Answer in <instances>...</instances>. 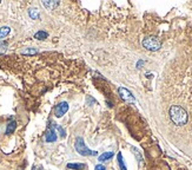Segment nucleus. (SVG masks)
<instances>
[{"label":"nucleus","instance_id":"10","mask_svg":"<svg viewBox=\"0 0 192 170\" xmlns=\"http://www.w3.org/2000/svg\"><path fill=\"white\" fill-rule=\"evenodd\" d=\"M15 128H17V123H15V121H12L10 123L7 124V128H6V135H11L14 132Z\"/></svg>","mask_w":192,"mask_h":170},{"label":"nucleus","instance_id":"16","mask_svg":"<svg viewBox=\"0 0 192 170\" xmlns=\"http://www.w3.org/2000/svg\"><path fill=\"white\" fill-rule=\"evenodd\" d=\"M54 128H57V130L60 132V136L61 138H65L66 137V132H65V129H63V126H60V125H57L56 123H54Z\"/></svg>","mask_w":192,"mask_h":170},{"label":"nucleus","instance_id":"13","mask_svg":"<svg viewBox=\"0 0 192 170\" xmlns=\"http://www.w3.org/2000/svg\"><path fill=\"white\" fill-rule=\"evenodd\" d=\"M28 14H30V17L33 19V20H38L39 19V11L37 10V8H30V11H28Z\"/></svg>","mask_w":192,"mask_h":170},{"label":"nucleus","instance_id":"2","mask_svg":"<svg viewBox=\"0 0 192 170\" xmlns=\"http://www.w3.org/2000/svg\"><path fill=\"white\" fill-rule=\"evenodd\" d=\"M74 148H76L77 152L81 156H98V151L88 149L86 147L83 137H77L76 141H74Z\"/></svg>","mask_w":192,"mask_h":170},{"label":"nucleus","instance_id":"9","mask_svg":"<svg viewBox=\"0 0 192 170\" xmlns=\"http://www.w3.org/2000/svg\"><path fill=\"white\" fill-rule=\"evenodd\" d=\"M67 167V169H73V170H81L84 169L86 165L83 164V163H68V164L66 165Z\"/></svg>","mask_w":192,"mask_h":170},{"label":"nucleus","instance_id":"15","mask_svg":"<svg viewBox=\"0 0 192 170\" xmlns=\"http://www.w3.org/2000/svg\"><path fill=\"white\" fill-rule=\"evenodd\" d=\"M117 158H118V164H119V168H120V170H127L126 169V165H125V163H124V160H123V155H121V152H119V154H118Z\"/></svg>","mask_w":192,"mask_h":170},{"label":"nucleus","instance_id":"19","mask_svg":"<svg viewBox=\"0 0 192 170\" xmlns=\"http://www.w3.org/2000/svg\"><path fill=\"white\" fill-rule=\"evenodd\" d=\"M94 170H106V168H105V165L103 164H97L94 167Z\"/></svg>","mask_w":192,"mask_h":170},{"label":"nucleus","instance_id":"14","mask_svg":"<svg viewBox=\"0 0 192 170\" xmlns=\"http://www.w3.org/2000/svg\"><path fill=\"white\" fill-rule=\"evenodd\" d=\"M10 32H11V28L8 27V26H4V27H1V28H0V39L5 38Z\"/></svg>","mask_w":192,"mask_h":170},{"label":"nucleus","instance_id":"11","mask_svg":"<svg viewBox=\"0 0 192 170\" xmlns=\"http://www.w3.org/2000/svg\"><path fill=\"white\" fill-rule=\"evenodd\" d=\"M37 53H38V50L33 49V47H28V49H25V50L21 51V54H25V56H33Z\"/></svg>","mask_w":192,"mask_h":170},{"label":"nucleus","instance_id":"17","mask_svg":"<svg viewBox=\"0 0 192 170\" xmlns=\"http://www.w3.org/2000/svg\"><path fill=\"white\" fill-rule=\"evenodd\" d=\"M6 50H7V43H0V54H3V53H5Z\"/></svg>","mask_w":192,"mask_h":170},{"label":"nucleus","instance_id":"1","mask_svg":"<svg viewBox=\"0 0 192 170\" xmlns=\"http://www.w3.org/2000/svg\"><path fill=\"white\" fill-rule=\"evenodd\" d=\"M169 115H170V118L173 123L178 125V126H182V125H185L187 122V112L179 105H172L170 108V111H169Z\"/></svg>","mask_w":192,"mask_h":170},{"label":"nucleus","instance_id":"20","mask_svg":"<svg viewBox=\"0 0 192 170\" xmlns=\"http://www.w3.org/2000/svg\"><path fill=\"white\" fill-rule=\"evenodd\" d=\"M31 170H43V167L41 165H33Z\"/></svg>","mask_w":192,"mask_h":170},{"label":"nucleus","instance_id":"12","mask_svg":"<svg viewBox=\"0 0 192 170\" xmlns=\"http://www.w3.org/2000/svg\"><path fill=\"white\" fill-rule=\"evenodd\" d=\"M48 37V33L46 31H38L34 34V38L36 39H38V40H44V39H46Z\"/></svg>","mask_w":192,"mask_h":170},{"label":"nucleus","instance_id":"4","mask_svg":"<svg viewBox=\"0 0 192 170\" xmlns=\"http://www.w3.org/2000/svg\"><path fill=\"white\" fill-rule=\"evenodd\" d=\"M118 92H119L120 97L123 98L125 102H129V103H134V102H136V99H134V96H133L131 91H129L127 89L119 88V89H118Z\"/></svg>","mask_w":192,"mask_h":170},{"label":"nucleus","instance_id":"5","mask_svg":"<svg viewBox=\"0 0 192 170\" xmlns=\"http://www.w3.org/2000/svg\"><path fill=\"white\" fill-rule=\"evenodd\" d=\"M58 139V136H57V132L54 130V126H53V123H51V125L48 126V129L46 131L45 134V141L47 143H53Z\"/></svg>","mask_w":192,"mask_h":170},{"label":"nucleus","instance_id":"3","mask_svg":"<svg viewBox=\"0 0 192 170\" xmlns=\"http://www.w3.org/2000/svg\"><path fill=\"white\" fill-rule=\"evenodd\" d=\"M143 46L149 51H158L162 46V43L157 37H146L143 40Z\"/></svg>","mask_w":192,"mask_h":170},{"label":"nucleus","instance_id":"18","mask_svg":"<svg viewBox=\"0 0 192 170\" xmlns=\"http://www.w3.org/2000/svg\"><path fill=\"white\" fill-rule=\"evenodd\" d=\"M132 151H134V155L137 156V158L139 160V162H142L143 161V158H142V156H140V154H139V151L136 149V148H132Z\"/></svg>","mask_w":192,"mask_h":170},{"label":"nucleus","instance_id":"8","mask_svg":"<svg viewBox=\"0 0 192 170\" xmlns=\"http://www.w3.org/2000/svg\"><path fill=\"white\" fill-rule=\"evenodd\" d=\"M113 156H114V152H113V151H107V152H104V154H101L100 156H98V161H99V162H106V161L111 160Z\"/></svg>","mask_w":192,"mask_h":170},{"label":"nucleus","instance_id":"7","mask_svg":"<svg viewBox=\"0 0 192 170\" xmlns=\"http://www.w3.org/2000/svg\"><path fill=\"white\" fill-rule=\"evenodd\" d=\"M59 1L58 0H44L43 1V5H44V7H46L47 10H54L57 6H59Z\"/></svg>","mask_w":192,"mask_h":170},{"label":"nucleus","instance_id":"6","mask_svg":"<svg viewBox=\"0 0 192 170\" xmlns=\"http://www.w3.org/2000/svg\"><path fill=\"white\" fill-rule=\"evenodd\" d=\"M67 111H68V104L66 103V102H61L58 105H56V108H54L56 117H63Z\"/></svg>","mask_w":192,"mask_h":170},{"label":"nucleus","instance_id":"21","mask_svg":"<svg viewBox=\"0 0 192 170\" xmlns=\"http://www.w3.org/2000/svg\"><path fill=\"white\" fill-rule=\"evenodd\" d=\"M19 170H21V169H19Z\"/></svg>","mask_w":192,"mask_h":170}]
</instances>
